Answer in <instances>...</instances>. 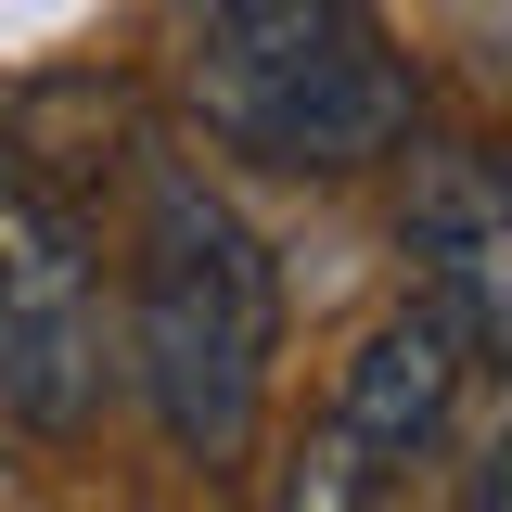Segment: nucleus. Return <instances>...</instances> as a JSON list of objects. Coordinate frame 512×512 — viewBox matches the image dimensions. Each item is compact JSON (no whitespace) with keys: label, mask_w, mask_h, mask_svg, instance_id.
Instances as JSON below:
<instances>
[{"label":"nucleus","mask_w":512,"mask_h":512,"mask_svg":"<svg viewBox=\"0 0 512 512\" xmlns=\"http://www.w3.org/2000/svg\"><path fill=\"white\" fill-rule=\"evenodd\" d=\"M167 77L218 154L346 180L423 128V77L384 0H167Z\"/></svg>","instance_id":"1"},{"label":"nucleus","mask_w":512,"mask_h":512,"mask_svg":"<svg viewBox=\"0 0 512 512\" xmlns=\"http://www.w3.org/2000/svg\"><path fill=\"white\" fill-rule=\"evenodd\" d=\"M269 359H282V282L269 244L244 231V205L180 167L141 154V218H128V372L154 397V423L180 461L231 474L269 423Z\"/></svg>","instance_id":"2"},{"label":"nucleus","mask_w":512,"mask_h":512,"mask_svg":"<svg viewBox=\"0 0 512 512\" xmlns=\"http://www.w3.org/2000/svg\"><path fill=\"white\" fill-rule=\"evenodd\" d=\"M103 269L26 167H0V448H52L103 410Z\"/></svg>","instance_id":"3"},{"label":"nucleus","mask_w":512,"mask_h":512,"mask_svg":"<svg viewBox=\"0 0 512 512\" xmlns=\"http://www.w3.org/2000/svg\"><path fill=\"white\" fill-rule=\"evenodd\" d=\"M474 333L410 282V308H384L372 333H359V359H346V397H333V423L372 448V474L397 487V474H423L448 448V423H461V397H474Z\"/></svg>","instance_id":"4"},{"label":"nucleus","mask_w":512,"mask_h":512,"mask_svg":"<svg viewBox=\"0 0 512 512\" xmlns=\"http://www.w3.org/2000/svg\"><path fill=\"white\" fill-rule=\"evenodd\" d=\"M397 231H410V282L474 333V359H500L512 346V192H500V167L474 141H410V218Z\"/></svg>","instance_id":"5"},{"label":"nucleus","mask_w":512,"mask_h":512,"mask_svg":"<svg viewBox=\"0 0 512 512\" xmlns=\"http://www.w3.org/2000/svg\"><path fill=\"white\" fill-rule=\"evenodd\" d=\"M269 512H384L372 448L346 436V423H308V448L282 461V500H269Z\"/></svg>","instance_id":"6"},{"label":"nucleus","mask_w":512,"mask_h":512,"mask_svg":"<svg viewBox=\"0 0 512 512\" xmlns=\"http://www.w3.org/2000/svg\"><path fill=\"white\" fill-rule=\"evenodd\" d=\"M461 474H474V500H461V512H500V487H512V423H474Z\"/></svg>","instance_id":"7"}]
</instances>
